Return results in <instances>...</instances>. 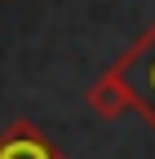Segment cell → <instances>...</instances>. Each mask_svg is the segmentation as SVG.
Returning <instances> with one entry per match:
<instances>
[{
    "mask_svg": "<svg viewBox=\"0 0 155 159\" xmlns=\"http://www.w3.org/2000/svg\"><path fill=\"white\" fill-rule=\"evenodd\" d=\"M84 102L102 119H115L120 111H138L155 128V22L142 35H133V44L89 84Z\"/></svg>",
    "mask_w": 155,
    "mask_h": 159,
    "instance_id": "cell-1",
    "label": "cell"
},
{
    "mask_svg": "<svg viewBox=\"0 0 155 159\" xmlns=\"http://www.w3.org/2000/svg\"><path fill=\"white\" fill-rule=\"evenodd\" d=\"M0 159H67L31 119H13L0 133Z\"/></svg>",
    "mask_w": 155,
    "mask_h": 159,
    "instance_id": "cell-2",
    "label": "cell"
}]
</instances>
